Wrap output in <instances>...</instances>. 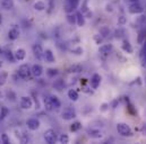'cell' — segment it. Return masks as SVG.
<instances>
[{
  "label": "cell",
  "mask_w": 146,
  "mask_h": 144,
  "mask_svg": "<svg viewBox=\"0 0 146 144\" xmlns=\"http://www.w3.org/2000/svg\"><path fill=\"white\" fill-rule=\"evenodd\" d=\"M26 125H27V128H29V130H31V131H36L37 128L40 127V120L36 119V118H30V119H27Z\"/></svg>",
  "instance_id": "cell-9"
},
{
  "label": "cell",
  "mask_w": 146,
  "mask_h": 144,
  "mask_svg": "<svg viewBox=\"0 0 146 144\" xmlns=\"http://www.w3.org/2000/svg\"><path fill=\"white\" fill-rule=\"evenodd\" d=\"M2 23V18H1V15H0V24Z\"/></svg>",
  "instance_id": "cell-43"
},
{
  "label": "cell",
  "mask_w": 146,
  "mask_h": 144,
  "mask_svg": "<svg viewBox=\"0 0 146 144\" xmlns=\"http://www.w3.org/2000/svg\"><path fill=\"white\" fill-rule=\"evenodd\" d=\"M115 128H117V132L121 136H125V137L133 136V131L129 127V125H127L126 123H118L117 126H115Z\"/></svg>",
  "instance_id": "cell-1"
},
{
  "label": "cell",
  "mask_w": 146,
  "mask_h": 144,
  "mask_svg": "<svg viewBox=\"0 0 146 144\" xmlns=\"http://www.w3.org/2000/svg\"><path fill=\"white\" fill-rule=\"evenodd\" d=\"M122 50L125 51V52H127V53H133V47H131V45L129 44V42L128 41H123V43H122Z\"/></svg>",
  "instance_id": "cell-23"
},
{
  "label": "cell",
  "mask_w": 146,
  "mask_h": 144,
  "mask_svg": "<svg viewBox=\"0 0 146 144\" xmlns=\"http://www.w3.org/2000/svg\"><path fill=\"white\" fill-rule=\"evenodd\" d=\"M59 141H60V143H64V144L69 143V136L67 134H61L60 137H59Z\"/></svg>",
  "instance_id": "cell-31"
},
{
  "label": "cell",
  "mask_w": 146,
  "mask_h": 144,
  "mask_svg": "<svg viewBox=\"0 0 146 144\" xmlns=\"http://www.w3.org/2000/svg\"><path fill=\"white\" fill-rule=\"evenodd\" d=\"M8 115H9V109H8V108L5 107V106L0 108V118H1V119L6 118Z\"/></svg>",
  "instance_id": "cell-26"
},
{
  "label": "cell",
  "mask_w": 146,
  "mask_h": 144,
  "mask_svg": "<svg viewBox=\"0 0 146 144\" xmlns=\"http://www.w3.org/2000/svg\"><path fill=\"white\" fill-rule=\"evenodd\" d=\"M145 82H146V79H145Z\"/></svg>",
  "instance_id": "cell-46"
},
{
  "label": "cell",
  "mask_w": 146,
  "mask_h": 144,
  "mask_svg": "<svg viewBox=\"0 0 146 144\" xmlns=\"http://www.w3.org/2000/svg\"><path fill=\"white\" fill-rule=\"evenodd\" d=\"M44 108H45L48 111H52L53 108H54L53 107V104H52V100H51V98H50V96L44 98Z\"/></svg>",
  "instance_id": "cell-19"
},
{
  "label": "cell",
  "mask_w": 146,
  "mask_h": 144,
  "mask_svg": "<svg viewBox=\"0 0 146 144\" xmlns=\"http://www.w3.org/2000/svg\"><path fill=\"white\" fill-rule=\"evenodd\" d=\"M87 3H88V0H84L83 3H82V12H83V14H86V12L88 11Z\"/></svg>",
  "instance_id": "cell-32"
},
{
  "label": "cell",
  "mask_w": 146,
  "mask_h": 144,
  "mask_svg": "<svg viewBox=\"0 0 146 144\" xmlns=\"http://www.w3.org/2000/svg\"><path fill=\"white\" fill-rule=\"evenodd\" d=\"M53 1H54V0H49V2H53Z\"/></svg>",
  "instance_id": "cell-44"
},
{
  "label": "cell",
  "mask_w": 146,
  "mask_h": 144,
  "mask_svg": "<svg viewBox=\"0 0 146 144\" xmlns=\"http://www.w3.org/2000/svg\"><path fill=\"white\" fill-rule=\"evenodd\" d=\"M2 54H5L6 59H7L9 62H14V61H15V55H14V53H13L10 50H6V51H3Z\"/></svg>",
  "instance_id": "cell-21"
},
{
  "label": "cell",
  "mask_w": 146,
  "mask_h": 144,
  "mask_svg": "<svg viewBox=\"0 0 146 144\" xmlns=\"http://www.w3.org/2000/svg\"><path fill=\"white\" fill-rule=\"evenodd\" d=\"M0 6L5 10H10L14 8V0H1Z\"/></svg>",
  "instance_id": "cell-15"
},
{
  "label": "cell",
  "mask_w": 146,
  "mask_h": 144,
  "mask_svg": "<svg viewBox=\"0 0 146 144\" xmlns=\"http://www.w3.org/2000/svg\"><path fill=\"white\" fill-rule=\"evenodd\" d=\"M66 1H67V0H66Z\"/></svg>",
  "instance_id": "cell-47"
},
{
  "label": "cell",
  "mask_w": 146,
  "mask_h": 144,
  "mask_svg": "<svg viewBox=\"0 0 146 144\" xmlns=\"http://www.w3.org/2000/svg\"><path fill=\"white\" fill-rule=\"evenodd\" d=\"M123 34H125V31H123V29H117V31H115V37H117V38L122 37Z\"/></svg>",
  "instance_id": "cell-36"
},
{
  "label": "cell",
  "mask_w": 146,
  "mask_h": 144,
  "mask_svg": "<svg viewBox=\"0 0 146 144\" xmlns=\"http://www.w3.org/2000/svg\"><path fill=\"white\" fill-rule=\"evenodd\" d=\"M17 74L22 78V79H29L30 75L32 74L31 72V67L29 64H22L19 65V68L17 69Z\"/></svg>",
  "instance_id": "cell-3"
},
{
  "label": "cell",
  "mask_w": 146,
  "mask_h": 144,
  "mask_svg": "<svg viewBox=\"0 0 146 144\" xmlns=\"http://www.w3.org/2000/svg\"><path fill=\"white\" fill-rule=\"evenodd\" d=\"M43 58H44V60H45L48 63H54V62H56L54 54L52 53L51 50H45L44 53H43Z\"/></svg>",
  "instance_id": "cell-11"
},
{
  "label": "cell",
  "mask_w": 146,
  "mask_h": 144,
  "mask_svg": "<svg viewBox=\"0 0 146 144\" xmlns=\"http://www.w3.org/2000/svg\"><path fill=\"white\" fill-rule=\"evenodd\" d=\"M87 134H88L91 137H93V139H101V137L103 136L102 131H100V130H98V128H88V130H87Z\"/></svg>",
  "instance_id": "cell-12"
},
{
  "label": "cell",
  "mask_w": 146,
  "mask_h": 144,
  "mask_svg": "<svg viewBox=\"0 0 146 144\" xmlns=\"http://www.w3.org/2000/svg\"><path fill=\"white\" fill-rule=\"evenodd\" d=\"M7 80H8V73H7V71H1L0 72V86L6 84Z\"/></svg>",
  "instance_id": "cell-24"
},
{
  "label": "cell",
  "mask_w": 146,
  "mask_h": 144,
  "mask_svg": "<svg viewBox=\"0 0 146 144\" xmlns=\"http://www.w3.org/2000/svg\"><path fill=\"white\" fill-rule=\"evenodd\" d=\"M80 127H82V124H80L79 122H75V123H73V124L70 125V131H72V132H77Z\"/></svg>",
  "instance_id": "cell-30"
},
{
  "label": "cell",
  "mask_w": 146,
  "mask_h": 144,
  "mask_svg": "<svg viewBox=\"0 0 146 144\" xmlns=\"http://www.w3.org/2000/svg\"><path fill=\"white\" fill-rule=\"evenodd\" d=\"M61 117L65 120H72L73 118L76 117V113H75V110H74L73 108H66L61 113Z\"/></svg>",
  "instance_id": "cell-7"
},
{
  "label": "cell",
  "mask_w": 146,
  "mask_h": 144,
  "mask_svg": "<svg viewBox=\"0 0 146 144\" xmlns=\"http://www.w3.org/2000/svg\"><path fill=\"white\" fill-rule=\"evenodd\" d=\"M1 141H2L3 144L9 143V137H8V135H7L6 133H2V134H1Z\"/></svg>",
  "instance_id": "cell-34"
},
{
  "label": "cell",
  "mask_w": 146,
  "mask_h": 144,
  "mask_svg": "<svg viewBox=\"0 0 146 144\" xmlns=\"http://www.w3.org/2000/svg\"><path fill=\"white\" fill-rule=\"evenodd\" d=\"M14 55H15V60H17V61H23V60L25 59V56H26V51H25L24 48H17V50L15 51Z\"/></svg>",
  "instance_id": "cell-14"
},
{
  "label": "cell",
  "mask_w": 146,
  "mask_h": 144,
  "mask_svg": "<svg viewBox=\"0 0 146 144\" xmlns=\"http://www.w3.org/2000/svg\"><path fill=\"white\" fill-rule=\"evenodd\" d=\"M130 2H136V1H138V0H129Z\"/></svg>",
  "instance_id": "cell-42"
},
{
  "label": "cell",
  "mask_w": 146,
  "mask_h": 144,
  "mask_svg": "<svg viewBox=\"0 0 146 144\" xmlns=\"http://www.w3.org/2000/svg\"><path fill=\"white\" fill-rule=\"evenodd\" d=\"M67 22L70 24V25H75L76 24V14L74 15L73 12H69L67 15Z\"/></svg>",
  "instance_id": "cell-27"
},
{
  "label": "cell",
  "mask_w": 146,
  "mask_h": 144,
  "mask_svg": "<svg viewBox=\"0 0 146 144\" xmlns=\"http://www.w3.org/2000/svg\"><path fill=\"white\" fill-rule=\"evenodd\" d=\"M103 38H104V37H103V36L100 34V35H96V36H95V38H94V39H95V42H96L98 44H100V43H102Z\"/></svg>",
  "instance_id": "cell-38"
},
{
  "label": "cell",
  "mask_w": 146,
  "mask_h": 144,
  "mask_svg": "<svg viewBox=\"0 0 146 144\" xmlns=\"http://www.w3.org/2000/svg\"><path fill=\"white\" fill-rule=\"evenodd\" d=\"M19 29H17L16 27H13L11 29H9V32H8V38L10 39V41H15V39H17L18 37H19Z\"/></svg>",
  "instance_id": "cell-16"
},
{
  "label": "cell",
  "mask_w": 146,
  "mask_h": 144,
  "mask_svg": "<svg viewBox=\"0 0 146 144\" xmlns=\"http://www.w3.org/2000/svg\"><path fill=\"white\" fill-rule=\"evenodd\" d=\"M76 24L79 27H83L85 25V17H84V14L82 11H78L76 14Z\"/></svg>",
  "instance_id": "cell-18"
},
{
  "label": "cell",
  "mask_w": 146,
  "mask_h": 144,
  "mask_svg": "<svg viewBox=\"0 0 146 144\" xmlns=\"http://www.w3.org/2000/svg\"><path fill=\"white\" fill-rule=\"evenodd\" d=\"M68 98L72 100V101H76V100H78V92L76 91V90H74V89H70L69 91H68Z\"/></svg>",
  "instance_id": "cell-20"
},
{
  "label": "cell",
  "mask_w": 146,
  "mask_h": 144,
  "mask_svg": "<svg viewBox=\"0 0 146 144\" xmlns=\"http://www.w3.org/2000/svg\"><path fill=\"white\" fill-rule=\"evenodd\" d=\"M126 22H127V20H126V18H125V16H120V17H119L118 23H119L120 25H125V24H126Z\"/></svg>",
  "instance_id": "cell-39"
},
{
  "label": "cell",
  "mask_w": 146,
  "mask_h": 144,
  "mask_svg": "<svg viewBox=\"0 0 146 144\" xmlns=\"http://www.w3.org/2000/svg\"><path fill=\"white\" fill-rule=\"evenodd\" d=\"M111 51H112V45L111 44H104V45L100 46V48H99V53L101 55H108Z\"/></svg>",
  "instance_id": "cell-17"
},
{
  "label": "cell",
  "mask_w": 146,
  "mask_h": 144,
  "mask_svg": "<svg viewBox=\"0 0 146 144\" xmlns=\"http://www.w3.org/2000/svg\"><path fill=\"white\" fill-rule=\"evenodd\" d=\"M72 52H73V53H75V54H77V55H82V54H83V48L77 47V48H74Z\"/></svg>",
  "instance_id": "cell-37"
},
{
  "label": "cell",
  "mask_w": 146,
  "mask_h": 144,
  "mask_svg": "<svg viewBox=\"0 0 146 144\" xmlns=\"http://www.w3.org/2000/svg\"><path fill=\"white\" fill-rule=\"evenodd\" d=\"M51 100H52V104H53V107L54 108H60L61 107V103L59 100V98L57 96H50Z\"/></svg>",
  "instance_id": "cell-25"
},
{
  "label": "cell",
  "mask_w": 146,
  "mask_h": 144,
  "mask_svg": "<svg viewBox=\"0 0 146 144\" xmlns=\"http://www.w3.org/2000/svg\"><path fill=\"white\" fill-rule=\"evenodd\" d=\"M33 53H34L35 58L38 59V60H41V59L43 58L44 50H43V47H42L41 44H34V45H33Z\"/></svg>",
  "instance_id": "cell-10"
},
{
  "label": "cell",
  "mask_w": 146,
  "mask_h": 144,
  "mask_svg": "<svg viewBox=\"0 0 146 144\" xmlns=\"http://www.w3.org/2000/svg\"><path fill=\"white\" fill-rule=\"evenodd\" d=\"M101 80H102L101 75H100L99 73H94V74L92 75V78H91V81H90L91 87H92L93 89H98L99 86H100V83H101Z\"/></svg>",
  "instance_id": "cell-8"
},
{
  "label": "cell",
  "mask_w": 146,
  "mask_h": 144,
  "mask_svg": "<svg viewBox=\"0 0 146 144\" xmlns=\"http://www.w3.org/2000/svg\"><path fill=\"white\" fill-rule=\"evenodd\" d=\"M110 31L108 27H102L101 29H100V34L103 36V37H107V36L109 35Z\"/></svg>",
  "instance_id": "cell-33"
},
{
  "label": "cell",
  "mask_w": 146,
  "mask_h": 144,
  "mask_svg": "<svg viewBox=\"0 0 146 144\" xmlns=\"http://www.w3.org/2000/svg\"><path fill=\"white\" fill-rule=\"evenodd\" d=\"M80 0H67L66 1V6H65V10L67 14L73 12L75 9H77L78 5H79Z\"/></svg>",
  "instance_id": "cell-4"
},
{
  "label": "cell",
  "mask_w": 146,
  "mask_h": 144,
  "mask_svg": "<svg viewBox=\"0 0 146 144\" xmlns=\"http://www.w3.org/2000/svg\"><path fill=\"white\" fill-rule=\"evenodd\" d=\"M144 42H145V33L144 32H141L139 36H138V43L139 44H143Z\"/></svg>",
  "instance_id": "cell-35"
},
{
  "label": "cell",
  "mask_w": 146,
  "mask_h": 144,
  "mask_svg": "<svg viewBox=\"0 0 146 144\" xmlns=\"http://www.w3.org/2000/svg\"><path fill=\"white\" fill-rule=\"evenodd\" d=\"M144 51L146 52V42H144Z\"/></svg>",
  "instance_id": "cell-41"
},
{
  "label": "cell",
  "mask_w": 146,
  "mask_h": 144,
  "mask_svg": "<svg viewBox=\"0 0 146 144\" xmlns=\"http://www.w3.org/2000/svg\"><path fill=\"white\" fill-rule=\"evenodd\" d=\"M21 107L23 109H31L33 107V100L31 97L27 96H23L21 97Z\"/></svg>",
  "instance_id": "cell-5"
},
{
  "label": "cell",
  "mask_w": 146,
  "mask_h": 144,
  "mask_svg": "<svg viewBox=\"0 0 146 144\" xmlns=\"http://www.w3.org/2000/svg\"><path fill=\"white\" fill-rule=\"evenodd\" d=\"M1 65H2V63H1V62H0V67H1Z\"/></svg>",
  "instance_id": "cell-45"
},
{
  "label": "cell",
  "mask_w": 146,
  "mask_h": 144,
  "mask_svg": "<svg viewBox=\"0 0 146 144\" xmlns=\"http://www.w3.org/2000/svg\"><path fill=\"white\" fill-rule=\"evenodd\" d=\"M33 7H34V9L37 10V11H43L46 8V6H45V3L43 1H36Z\"/></svg>",
  "instance_id": "cell-22"
},
{
  "label": "cell",
  "mask_w": 146,
  "mask_h": 144,
  "mask_svg": "<svg viewBox=\"0 0 146 144\" xmlns=\"http://www.w3.org/2000/svg\"><path fill=\"white\" fill-rule=\"evenodd\" d=\"M108 106H109L108 104H103V105H102V108H101V110H106V109H107V107H108Z\"/></svg>",
  "instance_id": "cell-40"
},
{
  "label": "cell",
  "mask_w": 146,
  "mask_h": 144,
  "mask_svg": "<svg viewBox=\"0 0 146 144\" xmlns=\"http://www.w3.org/2000/svg\"><path fill=\"white\" fill-rule=\"evenodd\" d=\"M31 72H32V74H33L35 78H38V77H41L42 73H43V68H42L41 64H34V65H32V68H31Z\"/></svg>",
  "instance_id": "cell-13"
},
{
  "label": "cell",
  "mask_w": 146,
  "mask_h": 144,
  "mask_svg": "<svg viewBox=\"0 0 146 144\" xmlns=\"http://www.w3.org/2000/svg\"><path fill=\"white\" fill-rule=\"evenodd\" d=\"M128 10H129V12L130 14H142L143 11H144V8H143V6L141 5V3H138L137 1L136 2H133L130 6H129V8H128Z\"/></svg>",
  "instance_id": "cell-6"
},
{
  "label": "cell",
  "mask_w": 146,
  "mask_h": 144,
  "mask_svg": "<svg viewBox=\"0 0 146 144\" xmlns=\"http://www.w3.org/2000/svg\"><path fill=\"white\" fill-rule=\"evenodd\" d=\"M46 74H48L49 78H54V77L58 74V70H57V69H52V68H50V69L46 70Z\"/></svg>",
  "instance_id": "cell-29"
},
{
  "label": "cell",
  "mask_w": 146,
  "mask_h": 144,
  "mask_svg": "<svg viewBox=\"0 0 146 144\" xmlns=\"http://www.w3.org/2000/svg\"><path fill=\"white\" fill-rule=\"evenodd\" d=\"M43 137H44V141L49 144L56 143V142H57V140H58L57 133H56V131H54V130H52V128H50V130L45 131V132H44Z\"/></svg>",
  "instance_id": "cell-2"
},
{
  "label": "cell",
  "mask_w": 146,
  "mask_h": 144,
  "mask_svg": "<svg viewBox=\"0 0 146 144\" xmlns=\"http://www.w3.org/2000/svg\"><path fill=\"white\" fill-rule=\"evenodd\" d=\"M83 70V68L79 65V64H74L69 68V72H73V73H78Z\"/></svg>",
  "instance_id": "cell-28"
}]
</instances>
